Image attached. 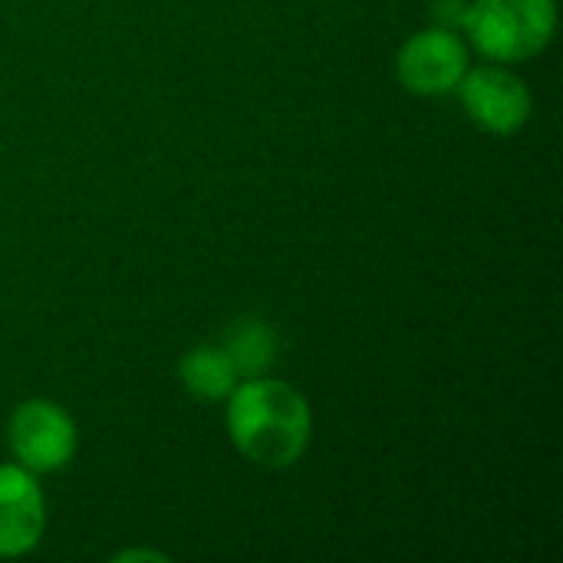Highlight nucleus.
<instances>
[{
  "label": "nucleus",
  "mask_w": 563,
  "mask_h": 563,
  "mask_svg": "<svg viewBox=\"0 0 563 563\" xmlns=\"http://www.w3.org/2000/svg\"><path fill=\"white\" fill-rule=\"evenodd\" d=\"M224 426L234 449L261 468H290L313 439V412L307 396L271 376L241 379L224 399Z\"/></svg>",
  "instance_id": "f257e3e1"
},
{
  "label": "nucleus",
  "mask_w": 563,
  "mask_h": 563,
  "mask_svg": "<svg viewBox=\"0 0 563 563\" xmlns=\"http://www.w3.org/2000/svg\"><path fill=\"white\" fill-rule=\"evenodd\" d=\"M462 30L495 63H525L558 33V0H468Z\"/></svg>",
  "instance_id": "f03ea898"
},
{
  "label": "nucleus",
  "mask_w": 563,
  "mask_h": 563,
  "mask_svg": "<svg viewBox=\"0 0 563 563\" xmlns=\"http://www.w3.org/2000/svg\"><path fill=\"white\" fill-rule=\"evenodd\" d=\"M7 445L16 465H23L33 475H49L76 459L79 432L73 416L59 402L33 396L10 412Z\"/></svg>",
  "instance_id": "7ed1b4c3"
},
{
  "label": "nucleus",
  "mask_w": 563,
  "mask_h": 563,
  "mask_svg": "<svg viewBox=\"0 0 563 563\" xmlns=\"http://www.w3.org/2000/svg\"><path fill=\"white\" fill-rule=\"evenodd\" d=\"M468 69V46L459 30L426 26L396 53V79L412 96H449Z\"/></svg>",
  "instance_id": "20e7f679"
},
{
  "label": "nucleus",
  "mask_w": 563,
  "mask_h": 563,
  "mask_svg": "<svg viewBox=\"0 0 563 563\" xmlns=\"http://www.w3.org/2000/svg\"><path fill=\"white\" fill-rule=\"evenodd\" d=\"M455 92L468 119L488 135L521 132L534 109L528 82L505 66H468Z\"/></svg>",
  "instance_id": "39448f33"
},
{
  "label": "nucleus",
  "mask_w": 563,
  "mask_h": 563,
  "mask_svg": "<svg viewBox=\"0 0 563 563\" xmlns=\"http://www.w3.org/2000/svg\"><path fill=\"white\" fill-rule=\"evenodd\" d=\"M46 531V498L23 465H0V558L36 551Z\"/></svg>",
  "instance_id": "423d86ee"
},
{
  "label": "nucleus",
  "mask_w": 563,
  "mask_h": 563,
  "mask_svg": "<svg viewBox=\"0 0 563 563\" xmlns=\"http://www.w3.org/2000/svg\"><path fill=\"white\" fill-rule=\"evenodd\" d=\"M178 379H181L185 393L201 402H224L231 396V389L241 383V376L221 343H201V346L188 350L178 363Z\"/></svg>",
  "instance_id": "0eeeda50"
},
{
  "label": "nucleus",
  "mask_w": 563,
  "mask_h": 563,
  "mask_svg": "<svg viewBox=\"0 0 563 563\" xmlns=\"http://www.w3.org/2000/svg\"><path fill=\"white\" fill-rule=\"evenodd\" d=\"M224 353L231 356L234 369L241 379L251 376H267V369L277 360V336L274 327L261 317H241L224 336Z\"/></svg>",
  "instance_id": "6e6552de"
},
{
  "label": "nucleus",
  "mask_w": 563,
  "mask_h": 563,
  "mask_svg": "<svg viewBox=\"0 0 563 563\" xmlns=\"http://www.w3.org/2000/svg\"><path fill=\"white\" fill-rule=\"evenodd\" d=\"M115 561H158V563H165L168 558H165V554H152V551H122V554H115Z\"/></svg>",
  "instance_id": "1a4fd4ad"
}]
</instances>
